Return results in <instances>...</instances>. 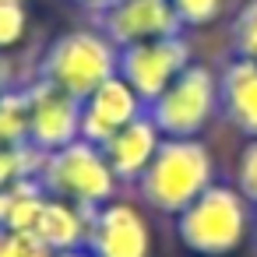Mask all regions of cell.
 I'll return each mask as SVG.
<instances>
[{
  "instance_id": "6da1fadb",
  "label": "cell",
  "mask_w": 257,
  "mask_h": 257,
  "mask_svg": "<svg viewBox=\"0 0 257 257\" xmlns=\"http://www.w3.org/2000/svg\"><path fill=\"white\" fill-rule=\"evenodd\" d=\"M211 183H215V162L197 138H162L155 159L148 162V169L134 187L148 208L176 218Z\"/></svg>"
},
{
  "instance_id": "7a4b0ae2",
  "label": "cell",
  "mask_w": 257,
  "mask_h": 257,
  "mask_svg": "<svg viewBox=\"0 0 257 257\" xmlns=\"http://www.w3.org/2000/svg\"><path fill=\"white\" fill-rule=\"evenodd\" d=\"M116 67H120V50L99 29H74L57 36L46 46V53L39 57L36 78L81 102L99 85L116 78Z\"/></svg>"
},
{
  "instance_id": "3957f363",
  "label": "cell",
  "mask_w": 257,
  "mask_h": 257,
  "mask_svg": "<svg viewBox=\"0 0 257 257\" xmlns=\"http://www.w3.org/2000/svg\"><path fill=\"white\" fill-rule=\"evenodd\" d=\"M250 229L246 201L236 187L211 183L197 201L176 215V239L197 257H229L239 250Z\"/></svg>"
},
{
  "instance_id": "277c9868",
  "label": "cell",
  "mask_w": 257,
  "mask_h": 257,
  "mask_svg": "<svg viewBox=\"0 0 257 257\" xmlns=\"http://www.w3.org/2000/svg\"><path fill=\"white\" fill-rule=\"evenodd\" d=\"M36 180L43 183V190L50 197L71 201L85 211H95L106 201H113V194L120 187V180L113 176L102 148L85 141V138H78L74 145H67L60 152H50L43 159Z\"/></svg>"
},
{
  "instance_id": "5b68a950",
  "label": "cell",
  "mask_w": 257,
  "mask_h": 257,
  "mask_svg": "<svg viewBox=\"0 0 257 257\" xmlns=\"http://www.w3.org/2000/svg\"><path fill=\"white\" fill-rule=\"evenodd\" d=\"M162 138H197L218 113V74L204 64H187V71L145 106Z\"/></svg>"
},
{
  "instance_id": "8992f818",
  "label": "cell",
  "mask_w": 257,
  "mask_h": 257,
  "mask_svg": "<svg viewBox=\"0 0 257 257\" xmlns=\"http://www.w3.org/2000/svg\"><path fill=\"white\" fill-rule=\"evenodd\" d=\"M187 64H190V43L183 36H166V39H152V43H138V46L120 50L116 74L148 106L187 71Z\"/></svg>"
},
{
  "instance_id": "52a82bcc",
  "label": "cell",
  "mask_w": 257,
  "mask_h": 257,
  "mask_svg": "<svg viewBox=\"0 0 257 257\" xmlns=\"http://www.w3.org/2000/svg\"><path fill=\"white\" fill-rule=\"evenodd\" d=\"M92 18H95V29L116 50L166 39V36H183V25L169 0H113L109 8H102Z\"/></svg>"
},
{
  "instance_id": "ba28073f",
  "label": "cell",
  "mask_w": 257,
  "mask_h": 257,
  "mask_svg": "<svg viewBox=\"0 0 257 257\" xmlns=\"http://www.w3.org/2000/svg\"><path fill=\"white\" fill-rule=\"evenodd\" d=\"M29 92V145L43 155L60 152L81 138V102L46 81L25 85Z\"/></svg>"
},
{
  "instance_id": "9c48e42d",
  "label": "cell",
  "mask_w": 257,
  "mask_h": 257,
  "mask_svg": "<svg viewBox=\"0 0 257 257\" xmlns=\"http://www.w3.org/2000/svg\"><path fill=\"white\" fill-rule=\"evenodd\" d=\"M85 250L92 257H152V229L138 204L106 201L88 218Z\"/></svg>"
},
{
  "instance_id": "30bf717a",
  "label": "cell",
  "mask_w": 257,
  "mask_h": 257,
  "mask_svg": "<svg viewBox=\"0 0 257 257\" xmlns=\"http://www.w3.org/2000/svg\"><path fill=\"white\" fill-rule=\"evenodd\" d=\"M141 113H145V102L116 74L106 85H99L88 99H81V138L102 148L116 131H123L127 123H134Z\"/></svg>"
},
{
  "instance_id": "8fae6325",
  "label": "cell",
  "mask_w": 257,
  "mask_h": 257,
  "mask_svg": "<svg viewBox=\"0 0 257 257\" xmlns=\"http://www.w3.org/2000/svg\"><path fill=\"white\" fill-rule=\"evenodd\" d=\"M218 113L246 141L257 138V64L232 57L218 71Z\"/></svg>"
},
{
  "instance_id": "7c38bea8",
  "label": "cell",
  "mask_w": 257,
  "mask_h": 257,
  "mask_svg": "<svg viewBox=\"0 0 257 257\" xmlns=\"http://www.w3.org/2000/svg\"><path fill=\"white\" fill-rule=\"evenodd\" d=\"M159 145H162L159 127L152 123L148 113H141L134 123H127L123 131H116L102 145V155H106V162H109V169L120 183H138L141 173L148 169V162L155 159Z\"/></svg>"
},
{
  "instance_id": "4fadbf2b",
  "label": "cell",
  "mask_w": 257,
  "mask_h": 257,
  "mask_svg": "<svg viewBox=\"0 0 257 257\" xmlns=\"http://www.w3.org/2000/svg\"><path fill=\"white\" fill-rule=\"evenodd\" d=\"M88 218H92V211H85V208H78V204H71V201H60V197H46L32 236H36L50 253L78 250V246H85V239H88Z\"/></svg>"
},
{
  "instance_id": "5bb4252c",
  "label": "cell",
  "mask_w": 257,
  "mask_h": 257,
  "mask_svg": "<svg viewBox=\"0 0 257 257\" xmlns=\"http://www.w3.org/2000/svg\"><path fill=\"white\" fill-rule=\"evenodd\" d=\"M46 190L36 176H25L11 187L0 190V229H11V232H32L39 222V211L46 204Z\"/></svg>"
},
{
  "instance_id": "9a60e30c",
  "label": "cell",
  "mask_w": 257,
  "mask_h": 257,
  "mask_svg": "<svg viewBox=\"0 0 257 257\" xmlns=\"http://www.w3.org/2000/svg\"><path fill=\"white\" fill-rule=\"evenodd\" d=\"M0 145H29V92L18 85L0 95Z\"/></svg>"
},
{
  "instance_id": "2e32d148",
  "label": "cell",
  "mask_w": 257,
  "mask_h": 257,
  "mask_svg": "<svg viewBox=\"0 0 257 257\" xmlns=\"http://www.w3.org/2000/svg\"><path fill=\"white\" fill-rule=\"evenodd\" d=\"M229 50L239 60H253L257 64V0H243L232 29H229Z\"/></svg>"
},
{
  "instance_id": "e0dca14e",
  "label": "cell",
  "mask_w": 257,
  "mask_h": 257,
  "mask_svg": "<svg viewBox=\"0 0 257 257\" xmlns=\"http://www.w3.org/2000/svg\"><path fill=\"white\" fill-rule=\"evenodd\" d=\"M43 152H36L32 145H18V148H4L0 145V190L25 180V176H36L39 166H43Z\"/></svg>"
},
{
  "instance_id": "ac0fdd59",
  "label": "cell",
  "mask_w": 257,
  "mask_h": 257,
  "mask_svg": "<svg viewBox=\"0 0 257 257\" xmlns=\"http://www.w3.org/2000/svg\"><path fill=\"white\" fill-rule=\"evenodd\" d=\"M29 32V0H0V53L15 50Z\"/></svg>"
},
{
  "instance_id": "d6986e66",
  "label": "cell",
  "mask_w": 257,
  "mask_h": 257,
  "mask_svg": "<svg viewBox=\"0 0 257 257\" xmlns=\"http://www.w3.org/2000/svg\"><path fill=\"white\" fill-rule=\"evenodd\" d=\"M236 190L243 194L246 204L257 208V138H250L236 159Z\"/></svg>"
},
{
  "instance_id": "ffe728a7",
  "label": "cell",
  "mask_w": 257,
  "mask_h": 257,
  "mask_svg": "<svg viewBox=\"0 0 257 257\" xmlns=\"http://www.w3.org/2000/svg\"><path fill=\"white\" fill-rule=\"evenodd\" d=\"M176 18L183 29H201V25H211L222 11V0H169Z\"/></svg>"
},
{
  "instance_id": "44dd1931",
  "label": "cell",
  "mask_w": 257,
  "mask_h": 257,
  "mask_svg": "<svg viewBox=\"0 0 257 257\" xmlns=\"http://www.w3.org/2000/svg\"><path fill=\"white\" fill-rule=\"evenodd\" d=\"M0 257H53L32 232H11L0 229Z\"/></svg>"
},
{
  "instance_id": "7402d4cb",
  "label": "cell",
  "mask_w": 257,
  "mask_h": 257,
  "mask_svg": "<svg viewBox=\"0 0 257 257\" xmlns=\"http://www.w3.org/2000/svg\"><path fill=\"white\" fill-rule=\"evenodd\" d=\"M8 88H15V71H11V60L0 53V95H4Z\"/></svg>"
},
{
  "instance_id": "603a6c76",
  "label": "cell",
  "mask_w": 257,
  "mask_h": 257,
  "mask_svg": "<svg viewBox=\"0 0 257 257\" xmlns=\"http://www.w3.org/2000/svg\"><path fill=\"white\" fill-rule=\"evenodd\" d=\"M74 8H81V11H88V15H99L102 8H109L113 0H71Z\"/></svg>"
},
{
  "instance_id": "cb8c5ba5",
  "label": "cell",
  "mask_w": 257,
  "mask_h": 257,
  "mask_svg": "<svg viewBox=\"0 0 257 257\" xmlns=\"http://www.w3.org/2000/svg\"><path fill=\"white\" fill-rule=\"evenodd\" d=\"M53 257H92L85 246H78V250H60V253H53Z\"/></svg>"
}]
</instances>
